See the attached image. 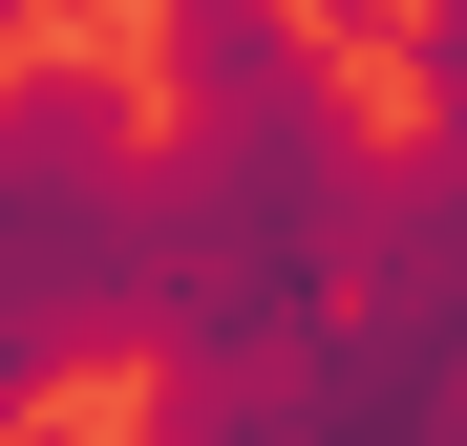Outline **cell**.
<instances>
[{"label": "cell", "mask_w": 467, "mask_h": 446, "mask_svg": "<svg viewBox=\"0 0 467 446\" xmlns=\"http://www.w3.org/2000/svg\"><path fill=\"white\" fill-rule=\"evenodd\" d=\"M22 43H43V0H0V107H22V86H43V64H22Z\"/></svg>", "instance_id": "1"}, {"label": "cell", "mask_w": 467, "mask_h": 446, "mask_svg": "<svg viewBox=\"0 0 467 446\" xmlns=\"http://www.w3.org/2000/svg\"><path fill=\"white\" fill-rule=\"evenodd\" d=\"M128 446H149V425H128Z\"/></svg>", "instance_id": "2"}]
</instances>
